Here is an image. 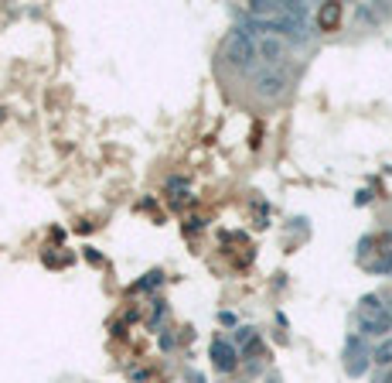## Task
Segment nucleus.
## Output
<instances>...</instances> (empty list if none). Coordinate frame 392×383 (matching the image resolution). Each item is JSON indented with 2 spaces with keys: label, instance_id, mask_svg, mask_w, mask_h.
Instances as JSON below:
<instances>
[{
  "label": "nucleus",
  "instance_id": "1",
  "mask_svg": "<svg viewBox=\"0 0 392 383\" xmlns=\"http://www.w3.org/2000/svg\"><path fill=\"white\" fill-rule=\"evenodd\" d=\"M358 325L365 336H382L392 329V311L386 304H379V298H361L358 304Z\"/></svg>",
  "mask_w": 392,
  "mask_h": 383
},
{
  "label": "nucleus",
  "instance_id": "2",
  "mask_svg": "<svg viewBox=\"0 0 392 383\" xmlns=\"http://www.w3.org/2000/svg\"><path fill=\"white\" fill-rule=\"evenodd\" d=\"M222 55H225V62L235 65V69H249L253 58H256V38H249L246 31H232V35L225 38Z\"/></svg>",
  "mask_w": 392,
  "mask_h": 383
},
{
  "label": "nucleus",
  "instance_id": "3",
  "mask_svg": "<svg viewBox=\"0 0 392 383\" xmlns=\"http://www.w3.org/2000/svg\"><path fill=\"white\" fill-rule=\"evenodd\" d=\"M256 58L266 65V69H280V62L287 58V42L280 35H263L256 38Z\"/></svg>",
  "mask_w": 392,
  "mask_h": 383
},
{
  "label": "nucleus",
  "instance_id": "4",
  "mask_svg": "<svg viewBox=\"0 0 392 383\" xmlns=\"http://www.w3.org/2000/svg\"><path fill=\"white\" fill-rule=\"evenodd\" d=\"M287 83H290V76H287L283 69H263V72H256V92L266 96V99L283 96V92H287Z\"/></svg>",
  "mask_w": 392,
  "mask_h": 383
},
{
  "label": "nucleus",
  "instance_id": "5",
  "mask_svg": "<svg viewBox=\"0 0 392 383\" xmlns=\"http://www.w3.org/2000/svg\"><path fill=\"white\" fill-rule=\"evenodd\" d=\"M212 359H215V366H219V370H232V366H235V349L229 345V342L215 339V342H212Z\"/></svg>",
  "mask_w": 392,
  "mask_h": 383
},
{
  "label": "nucleus",
  "instance_id": "6",
  "mask_svg": "<svg viewBox=\"0 0 392 383\" xmlns=\"http://www.w3.org/2000/svg\"><path fill=\"white\" fill-rule=\"evenodd\" d=\"M338 21H341V3H324V7L317 10V28H321V31H334Z\"/></svg>",
  "mask_w": 392,
  "mask_h": 383
},
{
  "label": "nucleus",
  "instance_id": "7",
  "mask_svg": "<svg viewBox=\"0 0 392 383\" xmlns=\"http://www.w3.org/2000/svg\"><path fill=\"white\" fill-rule=\"evenodd\" d=\"M375 363H379V366H389V363H392V336L382 342L379 349H375Z\"/></svg>",
  "mask_w": 392,
  "mask_h": 383
}]
</instances>
